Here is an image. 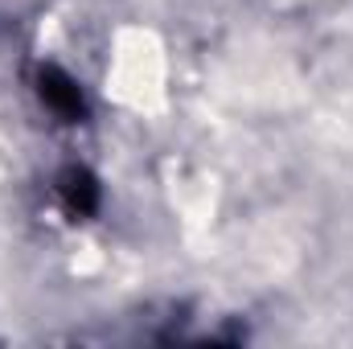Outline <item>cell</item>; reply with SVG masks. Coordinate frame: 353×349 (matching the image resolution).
<instances>
[{
    "label": "cell",
    "mask_w": 353,
    "mask_h": 349,
    "mask_svg": "<svg viewBox=\"0 0 353 349\" xmlns=\"http://www.w3.org/2000/svg\"><path fill=\"white\" fill-rule=\"evenodd\" d=\"M58 193L74 214H94V206H99V181L87 169H66L58 177Z\"/></svg>",
    "instance_id": "7a4b0ae2"
},
{
    "label": "cell",
    "mask_w": 353,
    "mask_h": 349,
    "mask_svg": "<svg viewBox=\"0 0 353 349\" xmlns=\"http://www.w3.org/2000/svg\"><path fill=\"white\" fill-rule=\"evenodd\" d=\"M37 90H41V99H46L58 115H66V119H79V115H83V94L74 87V79L62 74L58 66H46V70H41Z\"/></svg>",
    "instance_id": "6da1fadb"
}]
</instances>
